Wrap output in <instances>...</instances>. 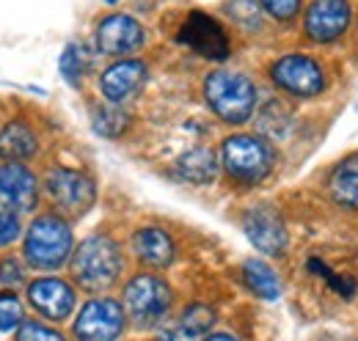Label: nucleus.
<instances>
[{"label":"nucleus","instance_id":"obj_29","mask_svg":"<svg viewBox=\"0 0 358 341\" xmlns=\"http://www.w3.org/2000/svg\"><path fill=\"white\" fill-rule=\"evenodd\" d=\"M20 237V217L14 212H0V248L11 245Z\"/></svg>","mask_w":358,"mask_h":341},{"label":"nucleus","instance_id":"obj_16","mask_svg":"<svg viewBox=\"0 0 358 341\" xmlns=\"http://www.w3.org/2000/svg\"><path fill=\"white\" fill-rule=\"evenodd\" d=\"M215 325V311L204 303L187 305L171 325L160 331L157 341H204Z\"/></svg>","mask_w":358,"mask_h":341},{"label":"nucleus","instance_id":"obj_17","mask_svg":"<svg viewBox=\"0 0 358 341\" xmlns=\"http://www.w3.org/2000/svg\"><path fill=\"white\" fill-rule=\"evenodd\" d=\"M133 254L149 267H169L174 261V240L157 226L138 228L133 234Z\"/></svg>","mask_w":358,"mask_h":341},{"label":"nucleus","instance_id":"obj_2","mask_svg":"<svg viewBox=\"0 0 358 341\" xmlns=\"http://www.w3.org/2000/svg\"><path fill=\"white\" fill-rule=\"evenodd\" d=\"M204 99L226 124H245L257 108V88L240 72H210L204 80Z\"/></svg>","mask_w":358,"mask_h":341},{"label":"nucleus","instance_id":"obj_24","mask_svg":"<svg viewBox=\"0 0 358 341\" xmlns=\"http://www.w3.org/2000/svg\"><path fill=\"white\" fill-rule=\"evenodd\" d=\"M25 322V314H22V305L17 295L8 289V292H0V331L8 333V331H17L20 325Z\"/></svg>","mask_w":358,"mask_h":341},{"label":"nucleus","instance_id":"obj_7","mask_svg":"<svg viewBox=\"0 0 358 341\" xmlns=\"http://www.w3.org/2000/svg\"><path fill=\"white\" fill-rule=\"evenodd\" d=\"M45 193L50 204L61 215L80 217L94 207L96 201V187L83 170L72 168H52L45 176Z\"/></svg>","mask_w":358,"mask_h":341},{"label":"nucleus","instance_id":"obj_26","mask_svg":"<svg viewBox=\"0 0 358 341\" xmlns=\"http://www.w3.org/2000/svg\"><path fill=\"white\" fill-rule=\"evenodd\" d=\"M229 14L237 22H243L245 28H257L259 25V8H257L254 0H234V3H229Z\"/></svg>","mask_w":358,"mask_h":341},{"label":"nucleus","instance_id":"obj_27","mask_svg":"<svg viewBox=\"0 0 358 341\" xmlns=\"http://www.w3.org/2000/svg\"><path fill=\"white\" fill-rule=\"evenodd\" d=\"M22 281H25V267H22L14 256L3 259V261H0V284L11 289V286H20Z\"/></svg>","mask_w":358,"mask_h":341},{"label":"nucleus","instance_id":"obj_8","mask_svg":"<svg viewBox=\"0 0 358 341\" xmlns=\"http://www.w3.org/2000/svg\"><path fill=\"white\" fill-rule=\"evenodd\" d=\"M270 78L278 88H284L295 96H317L325 88V75H322L320 64L301 52H289V55L278 58L270 66Z\"/></svg>","mask_w":358,"mask_h":341},{"label":"nucleus","instance_id":"obj_25","mask_svg":"<svg viewBox=\"0 0 358 341\" xmlns=\"http://www.w3.org/2000/svg\"><path fill=\"white\" fill-rule=\"evenodd\" d=\"M14 341H66L61 331L50 328V325H42L36 319H25L17 333H14Z\"/></svg>","mask_w":358,"mask_h":341},{"label":"nucleus","instance_id":"obj_1","mask_svg":"<svg viewBox=\"0 0 358 341\" xmlns=\"http://www.w3.org/2000/svg\"><path fill=\"white\" fill-rule=\"evenodd\" d=\"M69 267H72V278H75V284L80 289H86V292H105V289H110L119 281L124 261H122L119 245L110 237L91 234V237H86L75 248Z\"/></svg>","mask_w":358,"mask_h":341},{"label":"nucleus","instance_id":"obj_21","mask_svg":"<svg viewBox=\"0 0 358 341\" xmlns=\"http://www.w3.org/2000/svg\"><path fill=\"white\" fill-rule=\"evenodd\" d=\"M243 278H245L248 289H251L257 298L278 300V295H281V281H278V275L273 273V267H268V264L259 261V259H248V261L243 264Z\"/></svg>","mask_w":358,"mask_h":341},{"label":"nucleus","instance_id":"obj_19","mask_svg":"<svg viewBox=\"0 0 358 341\" xmlns=\"http://www.w3.org/2000/svg\"><path fill=\"white\" fill-rule=\"evenodd\" d=\"M177 176L190 184H210L218 176V160L210 149L196 146L177 160Z\"/></svg>","mask_w":358,"mask_h":341},{"label":"nucleus","instance_id":"obj_11","mask_svg":"<svg viewBox=\"0 0 358 341\" xmlns=\"http://www.w3.org/2000/svg\"><path fill=\"white\" fill-rule=\"evenodd\" d=\"M350 25V3L348 0H312L303 17L306 36L312 42H336Z\"/></svg>","mask_w":358,"mask_h":341},{"label":"nucleus","instance_id":"obj_12","mask_svg":"<svg viewBox=\"0 0 358 341\" xmlns=\"http://www.w3.org/2000/svg\"><path fill=\"white\" fill-rule=\"evenodd\" d=\"M182 44H187L193 52H199L201 58H213V61H224L229 58V39H226L224 28L207 17L204 11H193L182 31H179Z\"/></svg>","mask_w":358,"mask_h":341},{"label":"nucleus","instance_id":"obj_3","mask_svg":"<svg viewBox=\"0 0 358 341\" xmlns=\"http://www.w3.org/2000/svg\"><path fill=\"white\" fill-rule=\"evenodd\" d=\"M25 261L36 270H58L72 256V228L61 215H39L28 231L22 245Z\"/></svg>","mask_w":358,"mask_h":341},{"label":"nucleus","instance_id":"obj_6","mask_svg":"<svg viewBox=\"0 0 358 341\" xmlns=\"http://www.w3.org/2000/svg\"><path fill=\"white\" fill-rule=\"evenodd\" d=\"M127 325V311L113 298H91L72 322L75 341H119Z\"/></svg>","mask_w":358,"mask_h":341},{"label":"nucleus","instance_id":"obj_14","mask_svg":"<svg viewBox=\"0 0 358 341\" xmlns=\"http://www.w3.org/2000/svg\"><path fill=\"white\" fill-rule=\"evenodd\" d=\"M143 42L146 31L130 14H110L96 25V47L105 55H130Z\"/></svg>","mask_w":358,"mask_h":341},{"label":"nucleus","instance_id":"obj_32","mask_svg":"<svg viewBox=\"0 0 358 341\" xmlns=\"http://www.w3.org/2000/svg\"><path fill=\"white\" fill-rule=\"evenodd\" d=\"M105 3H116V0H105Z\"/></svg>","mask_w":358,"mask_h":341},{"label":"nucleus","instance_id":"obj_22","mask_svg":"<svg viewBox=\"0 0 358 341\" xmlns=\"http://www.w3.org/2000/svg\"><path fill=\"white\" fill-rule=\"evenodd\" d=\"M127 113L119 110L116 105H108V108H99L94 113V132L105 135V138H119L124 129H127Z\"/></svg>","mask_w":358,"mask_h":341},{"label":"nucleus","instance_id":"obj_15","mask_svg":"<svg viewBox=\"0 0 358 341\" xmlns=\"http://www.w3.org/2000/svg\"><path fill=\"white\" fill-rule=\"evenodd\" d=\"M146 75H149V69L143 61H116L102 72L99 91L110 105H122L143 88Z\"/></svg>","mask_w":358,"mask_h":341},{"label":"nucleus","instance_id":"obj_5","mask_svg":"<svg viewBox=\"0 0 358 341\" xmlns=\"http://www.w3.org/2000/svg\"><path fill=\"white\" fill-rule=\"evenodd\" d=\"M221 166L237 182H259L273 168V152L257 135H231L221 146Z\"/></svg>","mask_w":358,"mask_h":341},{"label":"nucleus","instance_id":"obj_13","mask_svg":"<svg viewBox=\"0 0 358 341\" xmlns=\"http://www.w3.org/2000/svg\"><path fill=\"white\" fill-rule=\"evenodd\" d=\"M243 231L257 251L268 256H281L287 248V228L281 215L273 207H251L243 217Z\"/></svg>","mask_w":358,"mask_h":341},{"label":"nucleus","instance_id":"obj_20","mask_svg":"<svg viewBox=\"0 0 358 341\" xmlns=\"http://www.w3.org/2000/svg\"><path fill=\"white\" fill-rule=\"evenodd\" d=\"M328 187L339 207L358 210V154H350L348 160H342L334 168Z\"/></svg>","mask_w":358,"mask_h":341},{"label":"nucleus","instance_id":"obj_18","mask_svg":"<svg viewBox=\"0 0 358 341\" xmlns=\"http://www.w3.org/2000/svg\"><path fill=\"white\" fill-rule=\"evenodd\" d=\"M39 149L36 143V135L34 129L28 127L25 122H8L6 127L0 129V157L3 160H11V163H20V160H28L34 157Z\"/></svg>","mask_w":358,"mask_h":341},{"label":"nucleus","instance_id":"obj_23","mask_svg":"<svg viewBox=\"0 0 358 341\" xmlns=\"http://www.w3.org/2000/svg\"><path fill=\"white\" fill-rule=\"evenodd\" d=\"M58 69H61L64 80H66L69 85L80 83V78H83V69H86V55H83L80 44H66V50L61 52Z\"/></svg>","mask_w":358,"mask_h":341},{"label":"nucleus","instance_id":"obj_30","mask_svg":"<svg viewBox=\"0 0 358 341\" xmlns=\"http://www.w3.org/2000/svg\"><path fill=\"white\" fill-rule=\"evenodd\" d=\"M322 278H325L342 298H353V295H356V281H353L350 275H339V273H334V270H325Z\"/></svg>","mask_w":358,"mask_h":341},{"label":"nucleus","instance_id":"obj_9","mask_svg":"<svg viewBox=\"0 0 358 341\" xmlns=\"http://www.w3.org/2000/svg\"><path fill=\"white\" fill-rule=\"evenodd\" d=\"M39 201V182L22 163H0V212H28Z\"/></svg>","mask_w":358,"mask_h":341},{"label":"nucleus","instance_id":"obj_4","mask_svg":"<svg viewBox=\"0 0 358 341\" xmlns=\"http://www.w3.org/2000/svg\"><path fill=\"white\" fill-rule=\"evenodd\" d=\"M171 300H174L171 286L160 275H149V273L130 278L122 292V305L127 311V319H133V325L138 328L163 325L171 311Z\"/></svg>","mask_w":358,"mask_h":341},{"label":"nucleus","instance_id":"obj_28","mask_svg":"<svg viewBox=\"0 0 358 341\" xmlns=\"http://www.w3.org/2000/svg\"><path fill=\"white\" fill-rule=\"evenodd\" d=\"M259 3L275 20H292L301 11V0H259Z\"/></svg>","mask_w":358,"mask_h":341},{"label":"nucleus","instance_id":"obj_31","mask_svg":"<svg viewBox=\"0 0 358 341\" xmlns=\"http://www.w3.org/2000/svg\"><path fill=\"white\" fill-rule=\"evenodd\" d=\"M204 341H240L237 336H231V333H210Z\"/></svg>","mask_w":358,"mask_h":341},{"label":"nucleus","instance_id":"obj_10","mask_svg":"<svg viewBox=\"0 0 358 341\" xmlns=\"http://www.w3.org/2000/svg\"><path fill=\"white\" fill-rule=\"evenodd\" d=\"M25 298L31 303V308L39 317L50 319V322L69 319L72 311H75V303H78L75 289L61 278H36V281H31L28 289H25Z\"/></svg>","mask_w":358,"mask_h":341}]
</instances>
